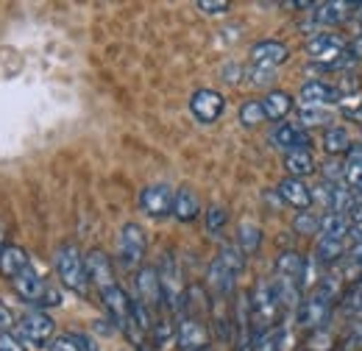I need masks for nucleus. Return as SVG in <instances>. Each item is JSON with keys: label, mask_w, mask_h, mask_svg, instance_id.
Returning <instances> with one entry per match:
<instances>
[{"label": "nucleus", "mask_w": 362, "mask_h": 351, "mask_svg": "<svg viewBox=\"0 0 362 351\" xmlns=\"http://www.w3.org/2000/svg\"><path fill=\"white\" fill-rule=\"evenodd\" d=\"M334 301H337V279H320L310 290V296H304L298 309H296V315H293L296 326L304 329L307 335L315 329H323L329 315H332Z\"/></svg>", "instance_id": "1"}, {"label": "nucleus", "mask_w": 362, "mask_h": 351, "mask_svg": "<svg viewBox=\"0 0 362 351\" xmlns=\"http://www.w3.org/2000/svg\"><path fill=\"white\" fill-rule=\"evenodd\" d=\"M53 265H56V273H59V282L73 290L76 296L87 299L90 296V276H87V263H84V254L76 243H64L56 248V257H53Z\"/></svg>", "instance_id": "2"}, {"label": "nucleus", "mask_w": 362, "mask_h": 351, "mask_svg": "<svg viewBox=\"0 0 362 351\" xmlns=\"http://www.w3.org/2000/svg\"><path fill=\"white\" fill-rule=\"evenodd\" d=\"M248 304H251V321H254V338L259 340L262 335H268L276 326V321L281 315L279 296H276L271 279H259L254 284V290L248 293Z\"/></svg>", "instance_id": "3"}, {"label": "nucleus", "mask_w": 362, "mask_h": 351, "mask_svg": "<svg viewBox=\"0 0 362 351\" xmlns=\"http://www.w3.org/2000/svg\"><path fill=\"white\" fill-rule=\"evenodd\" d=\"M53 329H56L53 318L42 309H34V312H25L14 323V338L28 349H45L53 340Z\"/></svg>", "instance_id": "4"}, {"label": "nucleus", "mask_w": 362, "mask_h": 351, "mask_svg": "<svg viewBox=\"0 0 362 351\" xmlns=\"http://www.w3.org/2000/svg\"><path fill=\"white\" fill-rule=\"evenodd\" d=\"M156 273H159V284H162L165 307L179 315L181 304H184V296H187V284H184L181 265L173 251H165V254H162V265L156 267Z\"/></svg>", "instance_id": "5"}, {"label": "nucleus", "mask_w": 362, "mask_h": 351, "mask_svg": "<svg viewBox=\"0 0 362 351\" xmlns=\"http://www.w3.org/2000/svg\"><path fill=\"white\" fill-rule=\"evenodd\" d=\"M148 251V237L139 223H126L117 234V263L123 270H139Z\"/></svg>", "instance_id": "6"}, {"label": "nucleus", "mask_w": 362, "mask_h": 351, "mask_svg": "<svg viewBox=\"0 0 362 351\" xmlns=\"http://www.w3.org/2000/svg\"><path fill=\"white\" fill-rule=\"evenodd\" d=\"M176 346H179V351H209V329L198 312L184 309L179 315Z\"/></svg>", "instance_id": "7"}, {"label": "nucleus", "mask_w": 362, "mask_h": 351, "mask_svg": "<svg viewBox=\"0 0 362 351\" xmlns=\"http://www.w3.org/2000/svg\"><path fill=\"white\" fill-rule=\"evenodd\" d=\"M134 299L148 309L153 318L165 309V296H162V284H159V273L156 267L145 265L139 267L134 276Z\"/></svg>", "instance_id": "8"}, {"label": "nucleus", "mask_w": 362, "mask_h": 351, "mask_svg": "<svg viewBox=\"0 0 362 351\" xmlns=\"http://www.w3.org/2000/svg\"><path fill=\"white\" fill-rule=\"evenodd\" d=\"M173 198H176L173 187H168V184H148L139 192V209L148 218H168V215H173Z\"/></svg>", "instance_id": "9"}, {"label": "nucleus", "mask_w": 362, "mask_h": 351, "mask_svg": "<svg viewBox=\"0 0 362 351\" xmlns=\"http://www.w3.org/2000/svg\"><path fill=\"white\" fill-rule=\"evenodd\" d=\"M231 332H234V351H254L257 338H254V321H251V304L248 293H240L234 318H231Z\"/></svg>", "instance_id": "10"}, {"label": "nucleus", "mask_w": 362, "mask_h": 351, "mask_svg": "<svg viewBox=\"0 0 362 351\" xmlns=\"http://www.w3.org/2000/svg\"><path fill=\"white\" fill-rule=\"evenodd\" d=\"M84 263H87V276H90V284L98 287V293H106L112 287H117V276H115V265L109 260L106 251L100 248H92L84 254Z\"/></svg>", "instance_id": "11"}, {"label": "nucleus", "mask_w": 362, "mask_h": 351, "mask_svg": "<svg viewBox=\"0 0 362 351\" xmlns=\"http://www.w3.org/2000/svg\"><path fill=\"white\" fill-rule=\"evenodd\" d=\"M223 109H226V100L215 89H198L189 98V112L198 123H215L223 115Z\"/></svg>", "instance_id": "12"}, {"label": "nucleus", "mask_w": 362, "mask_h": 351, "mask_svg": "<svg viewBox=\"0 0 362 351\" xmlns=\"http://www.w3.org/2000/svg\"><path fill=\"white\" fill-rule=\"evenodd\" d=\"M251 67H259V70H276L279 64H284L290 59V47L279 40H262V42L251 45Z\"/></svg>", "instance_id": "13"}, {"label": "nucleus", "mask_w": 362, "mask_h": 351, "mask_svg": "<svg viewBox=\"0 0 362 351\" xmlns=\"http://www.w3.org/2000/svg\"><path fill=\"white\" fill-rule=\"evenodd\" d=\"M343 92L326 81H307L298 89V103L301 109H329L332 103H340Z\"/></svg>", "instance_id": "14"}, {"label": "nucleus", "mask_w": 362, "mask_h": 351, "mask_svg": "<svg viewBox=\"0 0 362 351\" xmlns=\"http://www.w3.org/2000/svg\"><path fill=\"white\" fill-rule=\"evenodd\" d=\"M271 145L279 148L284 156L296 154V151H310V134L298 129L296 123H279L271 132Z\"/></svg>", "instance_id": "15"}, {"label": "nucleus", "mask_w": 362, "mask_h": 351, "mask_svg": "<svg viewBox=\"0 0 362 351\" xmlns=\"http://www.w3.org/2000/svg\"><path fill=\"white\" fill-rule=\"evenodd\" d=\"M11 287H14V293H17L23 301H28V304L40 307V301H42V296H45L47 282L37 273V267H34V265H28L23 273H17V276L11 279Z\"/></svg>", "instance_id": "16"}, {"label": "nucleus", "mask_w": 362, "mask_h": 351, "mask_svg": "<svg viewBox=\"0 0 362 351\" xmlns=\"http://www.w3.org/2000/svg\"><path fill=\"white\" fill-rule=\"evenodd\" d=\"M349 11H354V3H315L313 6V14H310V23L315 28H334L340 23L349 20Z\"/></svg>", "instance_id": "17"}, {"label": "nucleus", "mask_w": 362, "mask_h": 351, "mask_svg": "<svg viewBox=\"0 0 362 351\" xmlns=\"http://www.w3.org/2000/svg\"><path fill=\"white\" fill-rule=\"evenodd\" d=\"M100 299H103V307L109 312L112 323L120 326V329H126V323H129V318H132V296L117 284V287L100 293Z\"/></svg>", "instance_id": "18"}, {"label": "nucleus", "mask_w": 362, "mask_h": 351, "mask_svg": "<svg viewBox=\"0 0 362 351\" xmlns=\"http://www.w3.org/2000/svg\"><path fill=\"white\" fill-rule=\"evenodd\" d=\"M276 192H279V198L284 201V204H290V207H296L298 212H304V209H310L313 207V190L301 181V178H281L279 181V187H276Z\"/></svg>", "instance_id": "19"}, {"label": "nucleus", "mask_w": 362, "mask_h": 351, "mask_svg": "<svg viewBox=\"0 0 362 351\" xmlns=\"http://www.w3.org/2000/svg\"><path fill=\"white\" fill-rule=\"evenodd\" d=\"M201 215V201L189 187H179L176 198H173V218L179 223H192Z\"/></svg>", "instance_id": "20"}, {"label": "nucleus", "mask_w": 362, "mask_h": 351, "mask_svg": "<svg viewBox=\"0 0 362 351\" xmlns=\"http://www.w3.org/2000/svg\"><path fill=\"white\" fill-rule=\"evenodd\" d=\"M262 109H265V117L281 123L290 112H293V95L284 92V89H271L265 98H262Z\"/></svg>", "instance_id": "21"}, {"label": "nucleus", "mask_w": 362, "mask_h": 351, "mask_svg": "<svg viewBox=\"0 0 362 351\" xmlns=\"http://www.w3.org/2000/svg\"><path fill=\"white\" fill-rule=\"evenodd\" d=\"M276 276L296 279V282H301V287H304V279H307V260H304L298 251H281L279 260H276Z\"/></svg>", "instance_id": "22"}, {"label": "nucleus", "mask_w": 362, "mask_h": 351, "mask_svg": "<svg viewBox=\"0 0 362 351\" xmlns=\"http://www.w3.org/2000/svg\"><path fill=\"white\" fill-rule=\"evenodd\" d=\"M28 265H31V260H28V251L25 248H20V246H6L3 248V254H0V273L6 279H14Z\"/></svg>", "instance_id": "23"}, {"label": "nucleus", "mask_w": 362, "mask_h": 351, "mask_svg": "<svg viewBox=\"0 0 362 351\" xmlns=\"http://www.w3.org/2000/svg\"><path fill=\"white\" fill-rule=\"evenodd\" d=\"M346 254V240H337V237H317L315 243V263L320 267H329L337 260H343Z\"/></svg>", "instance_id": "24"}, {"label": "nucleus", "mask_w": 362, "mask_h": 351, "mask_svg": "<svg viewBox=\"0 0 362 351\" xmlns=\"http://www.w3.org/2000/svg\"><path fill=\"white\" fill-rule=\"evenodd\" d=\"M284 171L290 173V178H304V176L315 173V159L310 151H296L284 156Z\"/></svg>", "instance_id": "25"}, {"label": "nucleus", "mask_w": 362, "mask_h": 351, "mask_svg": "<svg viewBox=\"0 0 362 351\" xmlns=\"http://www.w3.org/2000/svg\"><path fill=\"white\" fill-rule=\"evenodd\" d=\"M259 246H262V229L257 223H251V220L240 223L237 226V248L243 254H254Z\"/></svg>", "instance_id": "26"}, {"label": "nucleus", "mask_w": 362, "mask_h": 351, "mask_svg": "<svg viewBox=\"0 0 362 351\" xmlns=\"http://www.w3.org/2000/svg\"><path fill=\"white\" fill-rule=\"evenodd\" d=\"M323 151L329 156H340V154H349L351 151V137L343 126H332L323 134Z\"/></svg>", "instance_id": "27"}, {"label": "nucleus", "mask_w": 362, "mask_h": 351, "mask_svg": "<svg viewBox=\"0 0 362 351\" xmlns=\"http://www.w3.org/2000/svg\"><path fill=\"white\" fill-rule=\"evenodd\" d=\"M346 234H349V215H337V212L320 215V234H317V237H337V240H346Z\"/></svg>", "instance_id": "28"}, {"label": "nucleus", "mask_w": 362, "mask_h": 351, "mask_svg": "<svg viewBox=\"0 0 362 351\" xmlns=\"http://www.w3.org/2000/svg\"><path fill=\"white\" fill-rule=\"evenodd\" d=\"M343 181L349 184V187H357L362 190V145H351V151H349V162L343 165Z\"/></svg>", "instance_id": "29"}, {"label": "nucleus", "mask_w": 362, "mask_h": 351, "mask_svg": "<svg viewBox=\"0 0 362 351\" xmlns=\"http://www.w3.org/2000/svg\"><path fill=\"white\" fill-rule=\"evenodd\" d=\"M215 260L223 265V267H228L234 276H240V273H243V267H245V254L237 248V243H234V246H231V243L221 246V251H218V257H215Z\"/></svg>", "instance_id": "30"}, {"label": "nucleus", "mask_w": 362, "mask_h": 351, "mask_svg": "<svg viewBox=\"0 0 362 351\" xmlns=\"http://www.w3.org/2000/svg\"><path fill=\"white\" fill-rule=\"evenodd\" d=\"M268 117H265V109H262V100H245L243 106H240V123L245 126V129H257V126H262Z\"/></svg>", "instance_id": "31"}, {"label": "nucleus", "mask_w": 362, "mask_h": 351, "mask_svg": "<svg viewBox=\"0 0 362 351\" xmlns=\"http://www.w3.org/2000/svg\"><path fill=\"white\" fill-rule=\"evenodd\" d=\"M284 346H287V329L284 326H273L268 335H262L257 340L254 351H284Z\"/></svg>", "instance_id": "32"}, {"label": "nucleus", "mask_w": 362, "mask_h": 351, "mask_svg": "<svg viewBox=\"0 0 362 351\" xmlns=\"http://www.w3.org/2000/svg\"><path fill=\"white\" fill-rule=\"evenodd\" d=\"M293 229H296L301 237H315V234H320V215L310 212V209H304V212L296 215Z\"/></svg>", "instance_id": "33"}, {"label": "nucleus", "mask_w": 362, "mask_h": 351, "mask_svg": "<svg viewBox=\"0 0 362 351\" xmlns=\"http://www.w3.org/2000/svg\"><path fill=\"white\" fill-rule=\"evenodd\" d=\"M332 123V112L329 109H301L298 112V129H313V126H329Z\"/></svg>", "instance_id": "34"}, {"label": "nucleus", "mask_w": 362, "mask_h": 351, "mask_svg": "<svg viewBox=\"0 0 362 351\" xmlns=\"http://www.w3.org/2000/svg\"><path fill=\"white\" fill-rule=\"evenodd\" d=\"M206 231L209 234H218L223 226H226V220H228V212H226V207H221V204H212L209 209H206Z\"/></svg>", "instance_id": "35"}, {"label": "nucleus", "mask_w": 362, "mask_h": 351, "mask_svg": "<svg viewBox=\"0 0 362 351\" xmlns=\"http://www.w3.org/2000/svg\"><path fill=\"white\" fill-rule=\"evenodd\" d=\"M332 349H334V340H332V335L326 332V326L310 332V338H307V351H332Z\"/></svg>", "instance_id": "36"}, {"label": "nucleus", "mask_w": 362, "mask_h": 351, "mask_svg": "<svg viewBox=\"0 0 362 351\" xmlns=\"http://www.w3.org/2000/svg\"><path fill=\"white\" fill-rule=\"evenodd\" d=\"M47 351H84V349H81V343L76 340V335L70 332V335H56V338L47 343Z\"/></svg>", "instance_id": "37"}, {"label": "nucleus", "mask_w": 362, "mask_h": 351, "mask_svg": "<svg viewBox=\"0 0 362 351\" xmlns=\"http://www.w3.org/2000/svg\"><path fill=\"white\" fill-rule=\"evenodd\" d=\"M245 79H248V84H254V87H268V84H273V81H276V73H273V70H259V67H251Z\"/></svg>", "instance_id": "38"}, {"label": "nucleus", "mask_w": 362, "mask_h": 351, "mask_svg": "<svg viewBox=\"0 0 362 351\" xmlns=\"http://www.w3.org/2000/svg\"><path fill=\"white\" fill-rule=\"evenodd\" d=\"M349 231H351L354 243H360L362 240V201L354 204V209L349 212Z\"/></svg>", "instance_id": "39"}, {"label": "nucleus", "mask_w": 362, "mask_h": 351, "mask_svg": "<svg viewBox=\"0 0 362 351\" xmlns=\"http://www.w3.org/2000/svg\"><path fill=\"white\" fill-rule=\"evenodd\" d=\"M195 6H198V11H204V14H212V17H215V14H226L228 8H231L226 0H198Z\"/></svg>", "instance_id": "40"}, {"label": "nucleus", "mask_w": 362, "mask_h": 351, "mask_svg": "<svg viewBox=\"0 0 362 351\" xmlns=\"http://www.w3.org/2000/svg\"><path fill=\"white\" fill-rule=\"evenodd\" d=\"M62 304V293L53 287V284H47L45 287V296H42V301H40V307L37 309H45V307H59Z\"/></svg>", "instance_id": "41"}, {"label": "nucleus", "mask_w": 362, "mask_h": 351, "mask_svg": "<svg viewBox=\"0 0 362 351\" xmlns=\"http://www.w3.org/2000/svg\"><path fill=\"white\" fill-rule=\"evenodd\" d=\"M0 351H25V346L14 338V335H8V332H3L0 335Z\"/></svg>", "instance_id": "42"}, {"label": "nucleus", "mask_w": 362, "mask_h": 351, "mask_svg": "<svg viewBox=\"0 0 362 351\" xmlns=\"http://www.w3.org/2000/svg\"><path fill=\"white\" fill-rule=\"evenodd\" d=\"M14 323H17V321H14V312H11V309L0 301V335H3V332H8Z\"/></svg>", "instance_id": "43"}, {"label": "nucleus", "mask_w": 362, "mask_h": 351, "mask_svg": "<svg viewBox=\"0 0 362 351\" xmlns=\"http://www.w3.org/2000/svg\"><path fill=\"white\" fill-rule=\"evenodd\" d=\"M73 335H76V340L81 343V349H84V351H98V346H95V340H92V338L81 335V332H73Z\"/></svg>", "instance_id": "44"}, {"label": "nucleus", "mask_w": 362, "mask_h": 351, "mask_svg": "<svg viewBox=\"0 0 362 351\" xmlns=\"http://www.w3.org/2000/svg\"><path fill=\"white\" fill-rule=\"evenodd\" d=\"M349 47H351V53H354L357 59H362V34L357 37V40H354V42L349 45Z\"/></svg>", "instance_id": "45"}, {"label": "nucleus", "mask_w": 362, "mask_h": 351, "mask_svg": "<svg viewBox=\"0 0 362 351\" xmlns=\"http://www.w3.org/2000/svg\"><path fill=\"white\" fill-rule=\"evenodd\" d=\"M6 246H8V243H6V226H3V220H0V254H3Z\"/></svg>", "instance_id": "46"}, {"label": "nucleus", "mask_w": 362, "mask_h": 351, "mask_svg": "<svg viewBox=\"0 0 362 351\" xmlns=\"http://www.w3.org/2000/svg\"><path fill=\"white\" fill-rule=\"evenodd\" d=\"M354 17H360L362 20V3H354Z\"/></svg>", "instance_id": "47"}, {"label": "nucleus", "mask_w": 362, "mask_h": 351, "mask_svg": "<svg viewBox=\"0 0 362 351\" xmlns=\"http://www.w3.org/2000/svg\"><path fill=\"white\" fill-rule=\"evenodd\" d=\"M360 201H362V190H360Z\"/></svg>", "instance_id": "48"}]
</instances>
